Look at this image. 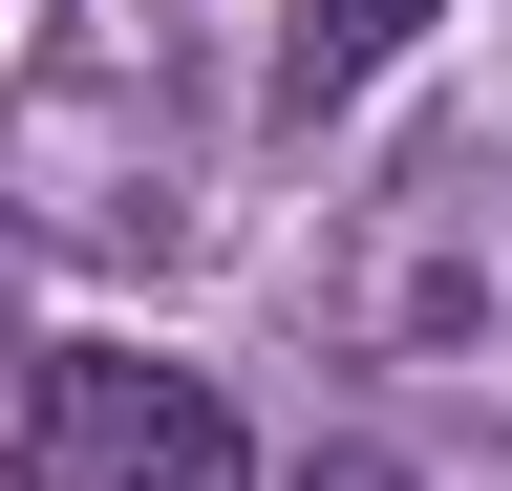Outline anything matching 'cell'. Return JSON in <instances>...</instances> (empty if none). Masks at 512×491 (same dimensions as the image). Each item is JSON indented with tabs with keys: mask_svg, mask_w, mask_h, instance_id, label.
<instances>
[{
	"mask_svg": "<svg viewBox=\"0 0 512 491\" xmlns=\"http://www.w3.org/2000/svg\"><path fill=\"white\" fill-rule=\"evenodd\" d=\"M0 449H22V491H256L235 406L192 363H150V342H43L22 406H0Z\"/></svg>",
	"mask_w": 512,
	"mask_h": 491,
	"instance_id": "2",
	"label": "cell"
},
{
	"mask_svg": "<svg viewBox=\"0 0 512 491\" xmlns=\"http://www.w3.org/2000/svg\"><path fill=\"white\" fill-rule=\"evenodd\" d=\"M22 363H43V342H22V299H0V406H22Z\"/></svg>",
	"mask_w": 512,
	"mask_h": 491,
	"instance_id": "5",
	"label": "cell"
},
{
	"mask_svg": "<svg viewBox=\"0 0 512 491\" xmlns=\"http://www.w3.org/2000/svg\"><path fill=\"white\" fill-rule=\"evenodd\" d=\"M427 22H448V0H278V107H342V86H384Z\"/></svg>",
	"mask_w": 512,
	"mask_h": 491,
	"instance_id": "3",
	"label": "cell"
},
{
	"mask_svg": "<svg viewBox=\"0 0 512 491\" xmlns=\"http://www.w3.org/2000/svg\"><path fill=\"white\" fill-rule=\"evenodd\" d=\"M363 342L427 363V385H470L512 427V171L491 150H427L406 193H384V235H363Z\"/></svg>",
	"mask_w": 512,
	"mask_h": 491,
	"instance_id": "1",
	"label": "cell"
},
{
	"mask_svg": "<svg viewBox=\"0 0 512 491\" xmlns=\"http://www.w3.org/2000/svg\"><path fill=\"white\" fill-rule=\"evenodd\" d=\"M299 491H406V470H384V449H299Z\"/></svg>",
	"mask_w": 512,
	"mask_h": 491,
	"instance_id": "4",
	"label": "cell"
}]
</instances>
